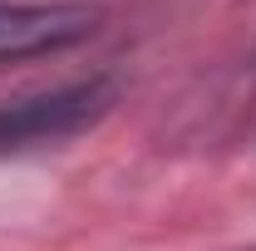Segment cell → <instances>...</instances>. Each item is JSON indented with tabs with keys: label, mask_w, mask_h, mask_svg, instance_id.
Returning a JSON list of instances; mask_svg holds the SVG:
<instances>
[{
	"label": "cell",
	"mask_w": 256,
	"mask_h": 251,
	"mask_svg": "<svg viewBox=\"0 0 256 251\" xmlns=\"http://www.w3.org/2000/svg\"><path fill=\"white\" fill-rule=\"evenodd\" d=\"M104 108H108V84L104 79L69 84V89L34 94V98H15V104L0 108V153L60 143L69 133H79L84 124H94Z\"/></svg>",
	"instance_id": "6da1fadb"
},
{
	"label": "cell",
	"mask_w": 256,
	"mask_h": 251,
	"mask_svg": "<svg viewBox=\"0 0 256 251\" xmlns=\"http://www.w3.org/2000/svg\"><path fill=\"white\" fill-rule=\"evenodd\" d=\"M98 10L89 5H5L0 0V60L64 50L84 34H94Z\"/></svg>",
	"instance_id": "7a4b0ae2"
}]
</instances>
